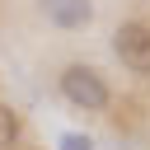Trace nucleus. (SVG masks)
Masks as SVG:
<instances>
[{
  "instance_id": "1",
  "label": "nucleus",
  "mask_w": 150,
  "mask_h": 150,
  "mask_svg": "<svg viewBox=\"0 0 150 150\" xmlns=\"http://www.w3.org/2000/svg\"><path fill=\"white\" fill-rule=\"evenodd\" d=\"M56 89H61V98H66L70 108H80V112H103V108L112 103L108 80H103L94 66H84V61L66 66V70L56 75Z\"/></svg>"
},
{
  "instance_id": "2",
  "label": "nucleus",
  "mask_w": 150,
  "mask_h": 150,
  "mask_svg": "<svg viewBox=\"0 0 150 150\" xmlns=\"http://www.w3.org/2000/svg\"><path fill=\"white\" fill-rule=\"evenodd\" d=\"M112 52H117V61L131 75H150V28L145 23H117Z\"/></svg>"
},
{
  "instance_id": "3",
  "label": "nucleus",
  "mask_w": 150,
  "mask_h": 150,
  "mask_svg": "<svg viewBox=\"0 0 150 150\" xmlns=\"http://www.w3.org/2000/svg\"><path fill=\"white\" fill-rule=\"evenodd\" d=\"M42 14H47L56 28H66V33H80V28H89V19H94V5H89V0H42Z\"/></svg>"
},
{
  "instance_id": "4",
  "label": "nucleus",
  "mask_w": 150,
  "mask_h": 150,
  "mask_svg": "<svg viewBox=\"0 0 150 150\" xmlns=\"http://www.w3.org/2000/svg\"><path fill=\"white\" fill-rule=\"evenodd\" d=\"M19 131H23L19 108H14V103H0V150H9V145L19 141Z\"/></svg>"
},
{
  "instance_id": "5",
  "label": "nucleus",
  "mask_w": 150,
  "mask_h": 150,
  "mask_svg": "<svg viewBox=\"0 0 150 150\" xmlns=\"http://www.w3.org/2000/svg\"><path fill=\"white\" fill-rule=\"evenodd\" d=\"M61 150H94V145H89L80 131H66V136H61Z\"/></svg>"
}]
</instances>
